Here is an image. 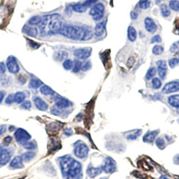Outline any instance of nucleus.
I'll use <instances>...</instances> for the list:
<instances>
[{"label":"nucleus","instance_id":"nucleus-1","mask_svg":"<svg viewBox=\"0 0 179 179\" xmlns=\"http://www.w3.org/2000/svg\"><path fill=\"white\" fill-rule=\"evenodd\" d=\"M63 25V18L61 15L48 14L42 18L41 23L39 25V30L41 34L43 36L53 35L59 33Z\"/></svg>","mask_w":179,"mask_h":179},{"label":"nucleus","instance_id":"nucleus-2","mask_svg":"<svg viewBox=\"0 0 179 179\" xmlns=\"http://www.w3.org/2000/svg\"><path fill=\"white\" fill-rule=\"evenodd\" d=\"M59 34L71 40L79 41H89L93 37V32L89 28L67 24L63 25Z\"/></svg>","mask_w":179,"mask_h":179},{"label":"nucleus","instance_id":"nucleus-3","mask_svg":"<svg viewBox=\"0 0 179 179\" xmlns=\"http://www.w3.org/2000/svg\"><path fill=\"white\" fill-rule=\"evenodd\" d=\"M61 168L67 179H76L82 176V165L71 156H66L61 160Z\"/></svg>","mask_w":179,"mask_h":179},{"label":"nucleus","instance_id":"nucleus-4","mask_svg":"<svg viewBox=\"0 0 179 179\" xmlns=\"http://www.w3.org/2000/svg\"><path fill=\"white\" fill-rule=\"evenodd\" d=\"M105 7L102 3H98L95 5H94L92 8L90 9L89 14L92 16L94 20L99 21L101 20L105 14Z\"/></svg>","mask_w":179,"mask_h":179},{"label":"nucleus","instance_id":"nucleus-5","mask_svg":"<svg viewBox=\"0 0 179 179\" xmlns=\"http://www.w3.org/2000/svg\"><path fill=\"white\" fill-rule=\"evenodd\" d=\"M89 152V148L88 145L83 142H79L76 144L74 148V154L79 158H85L87 157Z\"/></svg>","mask_w":179,"mask_h":179},{"label":"nucleus","instance_id":"nucleus-6","mask_svg":"<svg viewBox=\"0 0 179 179\" xmlns=\"http://www.w3.org/2000/svg\"><path fill=\"white\" fill-rule=\"evenodd\" d=\"M14 137L17 142L22 145L31 139V135L26 130L22 128L16 130L14 133Z\"/></svg>","mask_w":179,"mask_h":179},{"label":"nucleus","instance_id":"nucleus-7","mask_svg":"<svg viewBox=\"0 0 179 179\" xmlns=\"http://www.w3.org/2000/svg\"><path fill=\"white\" fill-rule=\"evenodd\" d=\"M6 67H7L8 71L11 73H18L20 71V66L18 62L17 61V59L15 57L11 56L8 57L6 61Z\"/></svg>","mask_w":179,"mask_h":179},{"label":"nucleus","instance_id":"nucleus-8","mask_svg":"<svg viewBox=\"0 0 179 179\" xmlns=\"http://www.w3.org/2000/svg\"><path fill=\"white\" fill-rule=\"evenodd\" d=\"M92 49L91 47H84V48H77L74 51L73 55L74 56L77 57L79 59L85 60L88 59L91 55H92Z\"/></svg>","mask_w":179,"mask_h":179},{"label":"nucleus","instance_id":"nucleus-9","mask_svg":"<svg viewBox=\"0 0 179 179\" xmlns=\"http://www.w3.org/2000/svg\"><path fill=\"white\" fill-rule=\"evenodd\" d=\"M101 168L102 169V171L106 172V173L112 174L116 170V162L112 158H106Z\"/></svg>","mask_w":179,"mask_h":179},{"label":"nucleus","instance_id":"nucleus-10","mask_svg":"<svg viewBox=\"0 0 179 179\" xmlns=\"http://www.w3.org/2000/svg\"><path fill=\"white\" fill-rule=\"evenodd\" d=\"M179 91V82L178 81H172V82L166 84L162 88V92L165 94H168Z\"/></svg>","mask_w":179,"mask_h":179},{"label":"nucleus","instance_id":"nucleus-11","mask_svg":"<svg viewBox=\"0 0 179 179\" xmlns=\"http://www.w3.org/2000/svg\"><path fill=\"white\" fill-rule=\"evenodd\" d=\"M156 66H157L158 73L162 80H164L167 75L168 71V66L166 61L164 60H158L156 62Z\"/></svg>","mask_w":179,"mask_h":179},{"label":"nucleus","instance_id":"nucleus-12","mask_svg":"<svg viewBox=\"0 0 179 179\" xmlns=\"http://www.w3.org/2000/svg\"><path fill=\"white\" fill-rule=\"evenodd\" d=\"M54 100L55 102V106H57L61 109H67L72 105L69 100H67L66 98H63L61 96L57 95V94L54 96Z\"/></svg>","mask_w":179,"mask_h":179},{"label":"nucleus","instance_id":"nucleus-13","mask_svg":"<svg viewBox=\"0 0 179 179\" xmlns=\"http://www.w3.org/2000/svg\"><path fill=\"white\" fill-rule=\"evenodd\" d=\"M12 154L11 151L7 148H0V165H5L11 158Z\"/></svg>","mask_w":179,"mask_h":179},{"label":"nucleus","instance_id":"nucleus-14","mask_svg":"<svg viewBox=\"0 0 179 179\" xmlns=\"http://www.w3.org/2000/svg\"><path fill=\"white\" fill-rule=\"evenodd\" d=\"M144 26L145 30L149 33H154L158 30V27L154 20L149 17H146L144 20Z\"/></svg>","mask_w":179,"mask_h":179},{"label":"nucleus","instance_id":"nucleus-15","mask_svg":"<svg viewBox=\"0 0 179 179\" xmlns=\"http://www.w3.org/2000/svg\"><path fill=\"white\" fill-rule=\"evenodd\" d=\"M33 101L36 107L42 111H45L48 109V105L47 102L39 96H34L33 98Z\"/></svg>","mask_w":179,"mask_h":179},{"label":"nucleus","instance_id":"nucleus-16","mask_svg":"<svg viewBox=\"0 0 179 179\" xmlns=\"http://www.w3.org/2000/svg\"><path fill=\"white\" fill-rule=\"evenodd\" d=\"M106 22H100L98 23L95 28H94V34H95L97 37H100L104 34L106 30Z\"/></svg>","mask_w":179,"mask_h":179},{"label":"nucleus","instance_id":"nucleus-17","mask_svg":"<svg viewBox=\"0 0 179 179\" xmlns=\"http://www.w3.org/2000/svg\"><path fill=\"white\" fill-rule=\"evenodd\" d=\"M22 32L23 33L31 37H36L38 34V30L37 28L29 25H25L22 28Z\"/></svg>","mask_w":179,"mask_h":179},{"label":"nucleus","instance_id":"nucleus-18","mask_svg":"<svg viewBox=\"0 0 179 179\" xmlns=\"http://www.w3.org/2000/svg\"><path fill=\"white\" fill-rule=\"evenodd\" d=\"M159 131L158 130H154V131H148L146 133L145 135L143 138V141L145 143H149V144H151L153 141L155 140L156 137L158 135Z\"/></svg>","mask_w":179,"mask_h":179},{"label":"nucleus","instance_id":"nucleus-19","mask_svg":"<svg viewBox=\"0 0 179 179\" xmlns=\"http://www.w3.org/2000/svg\"><path fill=\"white\" fill-rule=\"evenodd\" d=\"M102 172L101 167H94L93 166L90 164L87 169V174L90 178H95L98 175H99Z\"/></svg>","mask_w":179,"mask_h":179},{"label":"nucleus","instance_id":"nucleus-20","mask_svg":"<svg viewBox=\"0 0 179 179\" xmlns=\"http://www.w3.org/2000/svg\"><path fill=\"white\" fill-rule=\"evenodd\" d=\"M23 159L22 156H16L10 162V167L13 168H22L24 167Z\"/></svg>","mask_w":179,"mask_h":179},{"label":"nucleus","instance_id":"nucleus-21","mask_svg":"<svg viewBox=\"0 0 179 179\" xmlns=\"http://www.w3.org/2000/svg\"><path fill=\"white\" fill-rule=\"evenodd\" d=\"M137 37H138V33H137L135 28L132 26H130L127 29V38L129 41L131 42H135Z\"/></svg>","mask_w":179,"mask_h":179},{"label":"nucleus","instance_id":"nucleus-22","mask_svg":"<svg viewBox=\"0 0 179 179\" xmlns=\"http://www.w3.org/2000/svg\"><path fill=\"white\" fill-rule=\"evenodd\" d=\"M68 56V53L66 51H59L55 52L53 55V59L55 61H62L64 59H66Z\"/></svg>","mask_w":179,"mask_h":179},{"label":"nucleus","instance_id":"nucleus-23","mask_svg":"<svg viewBox=\"0 0 179 179\" xmlns=\"http://www.w3.org/2000/svg\"><path fill=\"white\" fill-rule=\"evenodd\" d=\"M168 102L170 106L179 108V94L172 95L168 98Z\"/></svg>","mask_w":179,"mask_h":179},{"label":"nucleus","instance_id":"nucleus-24","mask_svg":"<svg viewBox=\"0 0 179 179\" xmlns=\"http://www.w3.org/2000/svg\"><path fill=\"white\" fill-rule=\"evenodd\" d=\"M41 93L42 94H43L45 96H53L55 94L54 90L50 88L49 86H48L47 85H44L42 86L41 89Z\"/></svg>","mask_w":179,"mask_h":179},{"label":"nucleus","instance_id":"nucleus-25","mask_svg":"<svg viewBox=\"0 0 179 179\" xmlns=\"http://www.w3.org/2000/svg\"><path fill=\"white\" fill-rule=\"evenodd\" d=\"M43 85V82L40 80L37 79V78H32L29 82L28 86L30 88L32 89H37L39 87Z\"/></svg>","mask_w":179,"mask_h":179},{"label":"nucleus","instance_id":"nucleus-26","mask_svg":"<svg viewBox=\"0 0 179 179\" xmlns=\"http://www.w3.org/2000/svg\"><path fill=\"white\" fill-rule=\"evenodd\" d=\"M87 9L88 7L84 4H76L72 6V10L77 13H84L86 12Z\"/></svg>","mask_w":179,"mask_h":179},{"label":"nucleus","instance_id":"nucleus-27","mask_svg":"<svg viewBox=\"0 0 179 179\" xmlns=\"http://www.w3.org/2000/svg\"><path fill=\"white\" fill-rule=\"evenodd\" d=\"M14 102L17 104H21L24 101L26 95L24 92H18L15 94H14Z\"/></svg>","mask_w":179,"mask_h":179},{"label":"nucleus","instance_id":"nucleus-28","mask_svg":"<svg viewBox=\"0 0 179 179\" xmlns=\"http://www.w3.org/2000/svg\"><path fill=\"white\" fill-rule=\"evenodd\" d=\"M160 12L162 16L164 18H167L168 16H170L171 14V12L170 9L168 8V5L165 4H162L160 5Z\"/></svg>","mask_w":179,"mask_h":179},{"label":"nucleus","instance_id":"nucleus-29","mask_svg":"<svg viewBox=\"0 0 179 179\" xmlns=\"http://www.w3.org/2000/svg\"><path fill=\"white\" fill-rule=\"evenodd\" d=\"M42 18L43 17H41L39 16H32L28 20V24L30 26H39L42 22Z\"/></svg>","mask_w":179,"mask_h":179},{"label":"nucleus","instance_id":"nucleus-30","mask_svg":"<svg viewBox=\"0 0 179 179\" xmlns=\"http://www.w3.org/2000/svg\"><path fill=\"white\" fill-rule=\"evenodd\" d=\"M138 5L139 8L142 9H147L151 6V2L149 0H139Z\"/></svg>","mask_w":179,"mask_h":179},{"label":"nucleus","instance_id":"nucleus-31","mask_svg":"<svg viewBox=\"0 0 179 179\" xmlns=\"http://www.w3.org/2000/svg\"><path fill=\"white\" fill-rule=\"evenodd\" d=\"M142 133V130L139 129V130H137V131H135L134 132H133L132 133H130L127 136V139L128 140H135L136 139H138Z\"/></svg>","mask_w":179,"mask_h":179},{"label":"nucleus","instance_id":"nucleus-32","mask_svg":"<svg viewBox=\"0 0 179 179\" xmlns=\"http://www.w3.org/2000/svg\"><path fill=\"white\" fill-rule=\"evenodd\" d=\"M169 8L174 12H179V1L178 0H171L169 2Z\"/></svg>","mask_w":179,"mask_h":179},{"label":"nucleus","instance_id":"nucleus-33","mask_svg":"<svg viewBox=\"0 0 179 179\" xmlns=\"http://www.w3.org/2000/svg\"><path fill=\"white\" fill-rule=\"evenodd\" d=\"M164 47L160 46V45H156L155 46H154V47L152 48V54L154 55H160L162 53H163L164 52Z\"/></svg>","mask_w":179,"mask_h":179},{"label":"nucleus","instance_id":"nucleus-34","mask_svg":"<svg viewBox=\"0 0 179 179\" xmlns=\"http://www.w3.org/2000/svg\"><path fill=\"white\" fill-rule=\"evenodd\" d=\"M36 156V153L33 152H26L22 156V159L25 162H28L31 160L32 158H34Z\"/></svg>","mask_w":179,"mask_h":179},{"label":"nucleus","instance_id":"nucleus-35","mask_svg":"<svg viewBox=\"0 0 179 179\" xmlns=\"http://www.w3.org/2000/svg\"><path fill=\"white\" fill-rule=\"evenodd\" d=\"M82 62H81L80 60L76 59L74 61L73 67V73H78L80 71L82 70Z\"/></svg>","mask_w":179,"mask_h":179},{"label":"nucleus","instance_id":"nucleus-36","mask_svg":"<svg viewBox=\"0 0 179 179\" xmlns=\"http://www.w3.org/2000/svg\"><path fill=\"white\" fill-rule=\"evenodd\" d=\"M156 73V68L154 67H150L148 70V71H147V73H146L145 79L148 80L152 79V78L155 76Z\"/></svg>","mask_w":179,"mask_h":179},{"label":"nucleus","instance_id":"nucleus-37","mask_svg":"<svg viewBox=\"0 0 179 179\" xmlns=\"http://www.w3.org/2000/svg\"><path fill=\"white\" fill-rule=\"evenodd\" d=\"M152 85L153 88L155 90H158L159 88H160L162 86L161 80L158 77L153 78L152 81Z\"/></svg>","mask_w":179,"mask_h":179},{"label":"nucleus","instance_id":"nucleus-38","mask_svg":"<svg viewBox=\"0 0 179 179\" xmlns=\"http://www.w3.org/2000/svg\"><path fill=\"white\" fill-rule=\"evenodd\" d=\"M24 147L25 149H34L37 148V144L35 141H27L22 145Z\"/></svg>","mask_w":179,"mask_h":179},{"label":"nucleus","instance_id":"nucleus-39","mask_svg":"<svg viewBox=\"0 0 179 179\" xmlns=\"http://www.w3.org/2000/svg\"><path fill=\"white\" fill-rule=\"evenodd\" d=\"M63 67H64V69L66 70H71L73 67V61L70 59H66L64 61V62L63 63Z\"/></svg>","mask_w":179,"mask_h":179},{"label":"nucleus","instance_id":"nucleus-40","mask_svg":"<svg viewBox=\"0 0 179 179\" xmlns=\"http://www.w3.org/2000/svg\"><path fill=\"white\" fill-rule=\"evenodd\" d=\"M27 41L28 42V44L30 48H33V49H38V48H40L41 44L37 43V42H35L34 41L31 40V39L27 38Z\"/></svg>","mask_w":179,"mask_h":179},{"label":"nucleus","instance_id":"nucleus-41","mask_svg":"<svg viewBox=\"0 0 179 179\" xmlns=\"http://www.w3.org/2000/svg\"><path fill=\"white\" fill-rule=\"evenodd\" d=\"M156 144L158 146V148L161 149H164L166 147V143L164 140L163 138H158L156 139Z\"/></svg>","mask_w":179,"mask_h":179},{"label":"nucleus","instance_id":"nucleus-42","mask_svg":"<svg viewBox=\"0 0 179 179\" xmlns=\"http://www.w3.org/2000/svg\"><path fill=\"white\" fill-rule=\"evenodd\" d=\"M168 65L170 68H174L179 65V58H172L168 61Z\"/></svg>","mask_w":179,"mask_h":179},{"label":"nucleus","instance_id":"nucleus-43","mask_svg":"<svg viewBox=\"0 0 179 179\" xmlns=\"http://www.w3.org/2000/svg\"><path fill=\"white\" fill-rule=\"evenodd\" d=\"M170 51L172 53H178V52L179 51V41L172 45V46L170 48Z\"/></svg>","mask_w":179,"mask_h":179},{"label":"nucleus","instance_id":"nucleus-44","mask_svg":"<svg viewBox=\"0 0 179 179\" xmlns=\"http://www.w3.org/2000/svg\"><path fill=\"white\" fill-rule=\"evenodd\" d=\"M91 67H92V63H91L90 61H87L86 62L82 63V71H86L89 70Z\"/></svg>","mask_w":179,"mask_h":179},{"label":"nucleus","instance_id":"nucleus-45","mask_svg":"<svg viewBox=\"0 0 179 179\" xmlns=\"http://www.w3.org/2000/svg\"><path fill=\"white\" fill-rule=\"evenodd\" d=\"M150 43L152 44L153 43H162V38L160 37V35H155L151 38Z\"/></svg>","mask_w":179,"mask_h":179},{"label":"nucleus","instance_id":"nucleus-46","mask_svg":"<svg viewBox=\"0 0 179 179\" xmlns=\"http://www.w3.org/2000/svg\"><path fill=\"white\" fill-rule=\"evenodd\" d=\"M98 2V0H86L83 4L88 8L90 7V6H93L94 5H95L96 4H97Z\"/></svg>","mask_w":179,"mask_h":179},{"label":"nucleus","instance_id":"nucleus-47","mask_svg":"<svg viewBox=\"0 0 179 179\" xmlns=\"http://www.w3.org/2000/svg\"><path fill=\"white\" fill-rule=\"evenodd\" d=\"M22 108L24 109L25 110H28L31 108L32 106V104L30 101L29 100H26V101H24L22 104Z\"/></svg>","mask_w":179,"mask_h":179},{"label":"nucleus","instance_id":"nucleus-48","mask_svg":"<svg viewBox=\"0 0 179 179\" xmlns=\"http://www.w3.org/2000/svg\"><path fill=\"white\" fill-rule=\"evenodd\" d=\"M135 61L134 57H129L127 61V67L129 69H130V68H131L133 66V65H134Z\"/></svg>","mask_w":179,"mask_h":179},{"label":"nucleus","instance_id":"nucleus-49","mask_svg":"<svg viewBox=\"0 0 179 179\" xmlns=\"http://www.w3.org/2000/svg\"><path fill=\"white\" fill-rule=\"evenodd\" d=\"M13 102H14V94H9V95L6 98L5 103L8 104V105H11Z\"/></svg>","mask_w":179,"mask_h":179},{"label":"nucleus","instance_id":"nucleus-50","mask_svg":"<svg viewBox=\"0 0 179 179\" xmlns=\"http://www.w3.org/2000/svg\"><path fill=\"white\" fill-rule=\"evenodd\" d=\"M6 71L5 64L4 62H0V74H4Z\"/></svg>","mask_w":179,"mask_h":179},{"label":"nucleus","instance_id":"nucleus-51","mask_svg":"<svg viewBox=\"0 0 179 179\" xmlns=\"http://www.w3.org/2000/svg\"><path fill=\"white\" fill-rule=\"evenodd\" d=\"M12 140V137L7 136V137H5V138L4 139V140H3V142H4V144H5V145H9V144H10Z\"/></svg>","mask_w":179,"mask_h":179},{"label":"nucleus","instance_id":"nucleus-52","mask_svg":"<svg viewBox=\"0 0 179 179\" xmlns=\"http://www.w3.org/2000/svg\"><path fill=\"white\" fill-rule=\"evenodd\" d=\"M130 17L132 20H137L138 18V14L136 12L132 11L130 13Z\"/></svg>","mask_w":179,"mask_h":179},{"label":"nucleus","instance_id":"nucleus-53","mask_svg":"<svg viewBox=\"0 0 179 179\" xmlns=\"http://www.w3.org/2000/svg\"><path fill=\"white\" fill-rule=\"evenodd\" d=\"M6 131V126L4 125H0V135L4 134Z\"/></svg>","mask_w":179,"mask_h":179},{"label":"nucleus","instance_id":"nucleus-54","mask_svg":"<svg viewBox=\"0 0 179 179\" xmlns=\"http://www.w3.org/2000/svg\"><path fill=\"white\" fill-rule=\"evenodd\" d=\"M5 96V91H0V104L2 102L3 100H4V97Z\"/></svg>","mask_w":179,"mask_h":179},{"label":"nucleus","instance_id":"nucleus-55","mask_svg":"<svg viewBox=\"0 0 179 179\" xmlns=\"http://www.w3.org/2000/svg\"><path fill=\"white\" fill-rule=\"evenodd\" d=\"M173 162L175 164L179 165V154L176 155L173 158Z\"/></svg>","mask_w":179,"mask_h":179},{"label":"nucleus","instance_id":"nucleus-56","mask_svg":"<svg viewBox=\"0 0 179 179\" xmlns=\"http://www.w3.org/2000/svg\"><path fill=\"white\" fill-rule=\"evenodd\" d=\"M64 133L67 136H70L71 134H72V131H71V129L70 128H67L66 130L64 131Z\"/></svg>","mask_w":179,"mask_h":179},{"label":"nucleus","instance_id":"nucleus-57","mask_svg":"<svg viewBox=\"0 0 179 179\" xmlns=\"http://www.w3.org/2000/svg\"><path fill=\"white\" fill-rule=\"evenodd\" d=\"M20 82H21L22 84H24L26 82V80H27V77H24V76H20L19 78Z\"/></svg>","mask_w":179,"mask_h":179},{"label":"nucleus","instance_id":"nucleus-58","mask_svg":"<svg viewBox=\"0 0 179 179\" xmlns=\"http://www.w3.org/2000/svg\"><path fill=\"white\" fill-rule=\"evenodd\" d=\"M160 178H161V179H168V178H166V177H162Z\"/></svg>","mask_w":179,"mask_h":179},{"label":"nucleus","instance_id":"nucleus-59","mask_svg":"<svg viewBox=\"0 0 179 179\" xmlns=\"http://www.w3.org/2000/svg\"><path fill=\"white\" fill-rule=\"evenodd\" d=\"M100 179H107V178H100Z\"/></svg>","mask_w":179,"mask_h":179},{"label":"nucleus","instance_id":"nucleus-60","mask_svg":"<svg viewBox=\"0 0 179 179\" xmlns=\"http://www.w3.org/2000/svg\"><path fill=\"white\" fill-rule=\"evenodd\" d=\"M178 55H179V51H178Z\"/></svg>","mask_w":179,"mask_h":179},{"label":"nucleus","instance_id":"nucleus-61","mask_svg":"<svg viewBox=\"0 0 179 179\" xmlns=\"http://www.w3.org/2000/svg\"><path fill=\"white\" fill-rule=\"evenodd\" d=\"M178 82H179V81H178Z\"/></svg>","mask_w":179,"mask_h":179}]
</instances>
